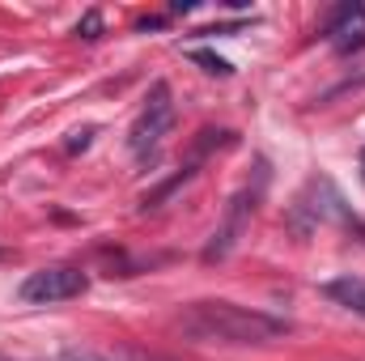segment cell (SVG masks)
I'll return each instance as SVG.
<instances>
[{
    "label": "cell",
    "instance_id": "6da1fadb",
    "mask_svg": "<svg viewBox=\"0 0 365 361\" xmlns=\"http://www.w3.org/2000/svg\"><path fill=\"white\" fill-rule=\"evenodd\" d=\"M175 327L187 340H208V345H268L289 336L284 319L234 302H191L175 319Z\"/></svg>",
    "mask_w": 365,
    "mask_h": 361
},
{
    "label": "cell",
    "instance_id": "7a4b0ae2",
    "mask_svg": "<svg viewBox=\"0 0 365 361\" xmlns=\"http://www.w3.org/2000/svg\"><path fill=\"white\" fill-rule=\"evenodd\" d=\"M170 128H175V93L166 81H158L149 98H145V106H140V115L132 119V128H128V149H132V158H149L166 136H170Z\"/></svg>",
    "mask_w": 365,
    "mask_h": 361
},
{
    "label": "cell",
    "instance_id": "3957f363",
    "mask_svg": "<svg viewBox=\"0 0 365 361\" xmlns=\"http://www.w3.org/2000/svg\"><path fill=\"white\" fill-rule=\"evenodd\" d=\"M259 195H264V175L255 187H242V191H234V200L225 204V217H221V225L212 230V238H208V247H204V264H221V260H230V251L242 243V234H247V225H251V217H255V204H259Z\"/></svg>",
    "mask_w": 365,
    "mask_h": 361
},
{
    "label": "cell",
    "instance_id": "277c9868",
    "mask_svg": "<svg viewBox=\"0 0 365 361\" xmlns=\"http://www.w3.org/2000/svg\"><path fill=\"white\" fill-rule=\"evenodd\" d=\"M86 293V272L68 268V264H56V268H38L30 272L17 289L21 302L30 306H56V302H68V298H81Z\"/></svg>",
    "mask_w": 365,
    "mask_h": 361
},
{
    "label": "cell",
    "instance_id": "5b68a950",
    "mask_svg": "<svg viewBox=\"0 0 365 361\" xmlns=\"http://www.w3.org/2000/svg\"><path fill=\"white\" fill-rule=\"evenodd\" d=\"M323 34H327V47H331L336 56H353V51H361L365 47V4L357 0V4H340V9H331Z\"/></svg>",
    "mask_w": 365,
    "mask_h": 361
},
{
    "label": "cell",
    "instance_id": "8992f818",
    "mask_svg": "<svg viewBox=\"0 0 365 361\" xmlns=\"http://www.w3.org/2000/svg\"><path fill=\"white\" fill-rule=\"evenodd\" d=\"M323 293H327L336 306H344V310H353V315H361V319H365V276L344 272V276L327 280V285H323Z\"/></svg>",
    "mask_w": 365,
    "mask_h": 361
},
{
    "label": "cell",
    "instance_id": "52a82bcc",
    "mask_svg": "<svg viewBox=\"0 0 365 361\" xmlns=\"http://www.w3.org/2000/svg\"><path fill=\"white\" fill-rule=\"evenodd\" d=\"M191 60L204 64V73H212V77H230V73H234L230 60H221V56H212V51H191Z\"/></svg>",
    "mask_w": 365,
    "mask_h": 361
},
{
    "label": "cell",
    "instance_id": "ba28073f",
    "mask_svg": "<svg viewBox=\"0 0 365 361\" xmlns=\"http://www.w3.org/2000/svg\"><path fill=\"white\" fill-rule=\"evenodd\" d=\"M77 34H81V39H98V34H102V13H86V17H81V21H77Z\"/></svg>",
    "mask_w": 365,
    "mask_h": 361
},
{
    "label": "cell",
    "instance_id": "9c48e42d",
    "mask_svg": "<svg viewBox=\"0 0 365 361\" xmlns=\"http://www.w3.org/2000/svg\"><path fill=\"white\" fill-rule=\"evenodd\" d=\"M64 361H110L102 353H90V349H64Z\"/></svg>",
    "mask_w": 365,
    "mask_h": 361
},
{
    "label": "cell",
    "instance_id": "30bf717a",
    "mask_svg": "<svg viewBox=\"0 0 365 361\" xmlns=\"http://www.w3.org/2000/svg\"><path fill=\"white\" fill-rule=\"evenodd\" d=\"M128 357L132 361H179V357H166V353H145V349H132Z\"/></svg>",
    "mask_w": 365,
    "mask_h": 361
},
{
    "label": "cell",
    "instance_id": "8fae6325",
    "mask_svg": "<svg viewBox=\"0 0 365 361\" xmlns=\"http://www.w3.org/2000/svg\"><path fill=\"white\" fill-rule=\"evenodd\" d=\"M361 166H365V149H361Z\"/></svg>",
    "mask_w": 365,
    "mask_h": 361
}]
</instances>
